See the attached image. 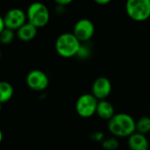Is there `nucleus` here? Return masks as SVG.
<instances>
[{"mask_svg":"<svg viewBox=\"0 0 150 150\" xmlns=\"http://www.w3.org/2000/svg\"><path fill=\"white\" fill-rule=\"evenodd\" d=\"M109 132L117 138H127L135 132V120L128 113H115L107 124Z\"/></svg>","mask_w":150,"mask_h":150,"instance_id":"f257e3e1","label":"nucleus"},{"mask_svg":"<svg viewBox=\"0 0 150 150\" xmlns=\"http://www.w3.org/2000/svg\"><path fill=\"white\" fill-rule=\"evenodd\" d=\"M82 42L74 35L73 33H64L58 36L55 41V50L63 58L76 56Z\"/></svg>","mask_w":150,"mask_h":150,"instance_id":"f03ea898","label":"nucleus"},{"mask_svg":"<svg viewBox=\"0 0 150 150\" xmlns=\"http://www.w3.org/2000/svg\"><path fill=\"white\" fill-rule=\"evenodd\" d=\"M126 12L134 21L148 20L150 18V0H127Z\"/></svg>","mask_w":150,"mask_h":150,"instance_id":"7ed1b4c3","label":"nucleus"},{"mask_svg":"<svg viewBox=\"0 0 150 150\" xmlns=\"http://www.w3.org/2000/svg\"><path fill=\"white\" fill-rule=\"evenodd\" d=\"M26 18L27 21L37 28L43 27L49 21V10L44 4L40 2H33L27 8Z\"/></svg>","mask_w":150,"mask_h":150,"instance_id":"20e7f679","label":"nucleus"},{"mask_svg":"<svg viewBox=\"0 0 150 150\" xmlns=\"http://www.w3.org/2000/svg\"><path fill=\"white\" fill-rule=\"evenodd\" d=\"M98 100L91 93L81 95L76 102V112L83 119H89L96 114Z\"/></svg>","mask_w":150,"mask_h":150,"instance_id":"39448f33","label":"nucleus"},{"mask_svg":"<svg viewBox=\"0 0 150 150\" xmlns=\"http://www.w3.org/2000/svg\"><path fill=\"white\" fill-rule=\"evenodd\" d=\"M26 85L34 91H43L49 85L47 75L40 69L31 70L25 77Z\"/></svg>","mask_w":150,"mask_h":150,"instance_id":"423d86ee","label":"nucleus"},{"mask_svg":"<svg viewBox=\"0 0 150 150\" xmlns=\"http://www.w3.org/2000/svg\"><path fill=\"white\" fill-rule=\"evenodd\" d=\"M95 26L91 20L88 18L79 19L74 26L73 33L80 42H88L94 35Z\"/></svg>","mask_w":150,"mask_h":150,"instance_id":"0eeeda50","label":"nucleus"},{"mask_svg":"<svg viewBox=\"0 0 150 150\" xmlns=\"http://www.w3.org/2000/svg\"><path fill=\"white\" fill-rule=\"evenodd\" d=\"M3 18L5 27L13 31H17L27 20L26 13L19 8H12L9 10Z\"/></svg>","mask_w":150,"mask_h":150,"instance_id":"6e6552de","label":"nucleus"},{"mask_svg":"<svg viewBox=\"0 0 150 150\" xmlns=\"http://www.w3.org/2000/svg\"><path fill=\"white\" fill-rule=\"evenodd\" d=\"M112 90V85L111 81L105 76L98 77L92 83L91 94L98 99L103 100L106 99Z\"/></svg>","mask_w":150,"mask_h":150,"instance_id":"1a4fd4ad","label":"nucleus"},{"mask_svg":"<svg viewBox=\"0 0 150 150\" xmlns=\"http://www.w3.org/2000/svg\"><path fill=\"white\" fill-rule=\"evenodd\" d=\"M127 146L130 150H149V142L146 134L135 131L127 137Z\"/></svg>","mask_w":150,"mask_h":150,"instance_id":"9d476101","label":"nucleus"},{"mask_svg":"<svg viewBox=\"0 0 150 150\" xmlns=\"http://www.w3.org/2000/svg\"><path fill=\"white\" fill-rule=\"evenodd\" d=\"M96 114L104 120H109L114 114H115V110L114 106L111 102H109L106 99L103 100H98V105H97V110H96Z\"/></svg>","mask_w":150,"mask_h":150,"instance_id":"9b49d317","label":"nucleus"},{"mask_svg":"<svg viewBox=\"0 0 150 150\" xmlns=\"http://www.w3.org/2000/svg\"><path fill=\"white\" fill-rule=\"evenodd\" d=\"M37 27L30 22H25L17 30V37L22 41H30L37 35Z\"/></svg>","mask_w":150,"mask_h":150,"instance_id":"f8f14e48","label":"nucleus"},{"mask_svg":"<svg viewBox=\"0 0 150 150\" xmlns=\"http://www.w3.org/2000/svg\"><path fill=\"white\" fill-rule=\"evenodd\" d=\"M14 93L12 85L6 81H0V104H4L11 100Z\"/></svg>","mask_w":150,"mask_h":150,"instance_id":"ddd939ff","label":"nucleus"},{"mask_svg":"<svg viewBox=\"0 0 150 150\" xmlns=\"http://www.w3.org/2000/svg\"><path fill=\"white\" fill-rule=\"evenodd\" d=\"M135 131L143 134L150 132V117L143 116L135 120Z\"/></svg>","mask_w":150,"mask_h":150,"instance_id":"4468645a","label":"nucleus"},{"mask_svg":"<svg viewBox=\"0 0 150 150\" xmlns=\"http://www.w3.org/2000/svg\"><path fill=\"white\" fill-rule=\"evenodd\" d=\"M101 146L105 150H117L120 147V142L117 137L112 135L111 137H105L101 142Z\"/></svg>","mask_w":150,"mask_h":150,"instance_id":"2eb2a0df","label":"nucleus"},{"mask_svg":"<svg viewBox=\"0 0 150 150\" xmlns=\"http://www.w3.org/2000/svg\"><path fill=\"white\" fill-rule=\"evenodd\" d=\"M15 38V33L13 30L4 27V30L0 33V42L4 45L11 44Z\"/></svg>","mask_w":150,"mask_h":150,"instance_id":"dca6fc26","label":"nucleus"},{"mask_svg":"<svg viewBox=\"0 0 150 150\" xmlns=\"http://www.w3.org/2000/svg\"><path fill=\"white\" fill-rule=\"evenodd\" d=\"M91 54V47H88L87 45H83L81 44V47L79 48V51L76 54V56H78L81 59H87Z\"/></svg>","mask_w":150,"mask_h":150,"instance_id":"f3484780","label":"nucleus"},{"mask_svg":"<svg viewBox=\"0 0 150 150\" xmlns=\"http://www.w3.org/2000/svg\"><path fill=\"white\" fill-rule=\"evenodd\" d=\"M105 138V134L102 132H95L91 135V139L94 142H101Z\"/></svg>","mask_w":150,"mask_h":150,"instance_id":"a211bd4d","label":"nucleus"},{"mask_svg":"<svg viewBox=\"0 0 150 150\" xmlns=\"http://www.w3.org/2000/svg\"><path fill=\"white\" fill-rule=\"evenodd\" d=\"M57 4H59L60 6H65L69 4L70 3L73 2V0H54Z\"/></svg>","mask_w":150,"mask_h":150,"instance_id":"6ab92c4d","label":"nucleus"},{"mask_svg":"<svg viewBox=\"0 0 150 150\" xmlns=\"http://www.w3.org/2000/svg\"><path fill=\"white\" fill-rule=\"evenodd\" d=\"M95 3H97L98 4H100V5H105L107 4H109L112 0H94Z\"/></svg>","mask_w":150,"mask_h":150,"instance_id":"aec40b11","label":"nucleus"},{"mask_svg":"<svg viewBox=\"0 0 150 150\" xmlns=\"http://www.w3.org/2000/svg\"><path fill=\"white\" fill-rule=\"evenodd\" d=\"M4 27H5V25H4V18L2 16H0V33L4 30Z\"/></svg>","mask_w":150,"mask_h":150,"instance_id":"412c9836","label":"nucleus"},{"mask_svg":"<svg viewBox=\"0 0 150 150\" xmlns=\"http://www.w3.org/2000/svg\"><path fill=\"white\" fill-rule=\"evenodd\" d=\"M3 139H4V134H3V132H2V130L0 129V143L3 142Z\"/></svg>","mask_w":150,"mask_h":150,"instance_id":"4be33fe9","label":"nucleus"},{"mask_svg":"<svg viewBox=\"0 0 150 150\" xmlns=\"http://www.w3.org/2000/svg\"><path fill=\"white\" fill-rule=\"evenodd\" d=\"M2 110V104H0V111Z\"/></svg>","mask_w":150,"mask_h":150,"instance_id":"5701e85b","label":"nucleus"},{"mask_svg":"<svg viewBox=\"0 0 150 150\" xmlns=\"http://www.w3.org/2000/svg\"><path fill=\"white\" fill-rule=\"evenodd\" d=\"M0 59H1V51H0Z\"/></svg>","mask_w":150,"mask_h":150,"instance_id":"b1692460","label":"nucleus"},{"mask_svg":"<svg viewBox=\"0 0 150 150\" xmlns=\"http://www.w3.org/2000/svg\"><path fill=\"white\" fill-rule=\"evenodd\" d=\"M149 112H150V107H149Z\"/></svg>","mask_w":150,"mask_h":150,"instance_id":"393cba45","label":"nucleus"}]
</instances>
